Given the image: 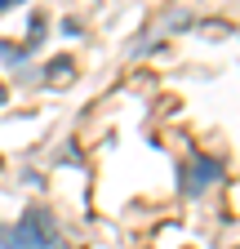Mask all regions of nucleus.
Wrapping results in <instances>:
<instances>
[{
	"instance_id": "obj_2",
	"label": "nucleus",
	"mask_w": 240,
	"mask_h": 249,
	"mask_svg": "<svg viewBox=\"0 0 240 249\" xmlns=\"http://www.w3.org/2000/svg\"><path fill=\"white\" fill-rule=\"evenodd\" d=\"M5 5H9V0H0V9H5Z\"/></svg>"
},
{
	"instance_id": "obj_3",
	"label": "nucleus",
	"mask_w": 240,
	"mask_h": 249,
	"mask_svg": "<svg viewBox=\"0 0 240 249\" xmlns=\"http://www.w3.org/2000/svg\"><path fill=\"white\" fill-rule=\"evenodd\" d=\"M53 249H63V245H53Z\"/></svg>"
},
{
	"instance_id": "obj_1",
	"label": "nucleus",
	"mask_w": 240,
	"mask_h": 249,
	"mask_svg": "<svg viewBox=\"0 0 240 249\" xmlns=\"http://www.w3.org/2000/svg\"><path fill=\"white\" fill-rule=\"evenodd\" d=\"M53 245L63 240H58V227L45 209H27L18 218V227L9 231V249H53Z\"/></svg>"
}]
</instances>
